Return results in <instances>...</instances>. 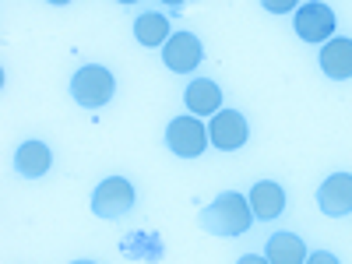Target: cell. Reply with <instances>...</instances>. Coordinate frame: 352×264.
Returning <instances> with one entry per match:
<instances>
[{
    "label": "cell",
    "instance_id": "obj_2",
    "mask_svg": "<svg viewBox=\"0 0 352 264\" xmlns=\"http://www.w3.org/2000/svg\"><path fill=\"white\" fill-rule=\"evenodd\" d=\"M113 92H116V81H113V74H109L106 67H99V64H88V67H81V71L71 78V96H74L78 106H85V109L106 106V102L113 99Z\"/></svg>",
    "mask_w": 352,
    "mask_h": 264
},
{
    "label": "cell",
    "instance_id": "obj_13",
    "mask_svg": "<svg viewBox=\"0 0 352 264\" xmlns=\"http://www.w3.org/2000/svg\"><path fill=\"white\" fill-rule=\"evenodd\" d=\"M268 264H307V247L296 232H275L268 240Z\"/></svg>",
    "mask_w": 352,
    "mask_h": 264
},
{
    "label": "cell",
    "instance_id": "obj_15",
    "mask_svg": "<svg viewBox=\"0 0 352 264\" xmlns=\"http://www.w3.org/2000/svg\"><path fill=\"white\" fill-rule=\"evenodd\" d=\"M307 264H338V257L328 250H317V254H307Z\"/></svg>",
    "mask_w": 352,
    "mask_h": 264
},
{
    "label": "cell",
    "instance_id": "obj_1",
    "mask_svg": "<svg viewBox=\"0 0 352 264\" xmlns=\"http://www.w3.org/2000/svg\"><path fill=\"white\" fill-rule=\"evenodd\" d=\"M254 222V212H250V201L240 197L236 190H226L219 194L208 208L201 212V226L215 232V236H243Z\"/></svg>",
    "mask_w": 352,
    "mask_h": 264
},
{
    "label": "cell",
    "instance_id": "obj_7",
    "mask_svg": "<svg viewBox=\"0 0 352 264\" xmlns=\"http://www.w3.org/2000/svg\"><path fill=\"white\" fill-rule=\"evenodd\" d=\"M201 56H204L201 39H197V36H190V32H176V36H169V43H166V50H162L166 67H169V71H176V74L194 71V67L201 64Z\"/></svg>",
    "mask_w": 352,
    "mask_h": 264
},
{
    "label": "cell",
    "instance_id": "obj_17",
    "mask_svg": "<svg viewBox=\"0 0 352 264\" xmlns=\"http://www.w3.org/2000/svg\"><path fill=\"white\" fill-rule=\"evenodd\" d=\"M74 264H92V261H74Z\"/></svg>",
    "mask_w": 352,
    "mask_h": 264
},
{
    "label": "cell",
    "instance_id": "obj_12",
    "mask_svg": "<svg viewBox=\"0 0 352 264\" xmlns=\"http://www.w3.org/2000/svg\"><path fill=\"white\" fill-rule=\"evenodd\" d=\"M187 106H190V113H194V116H212V113H219V106H222V92H219V85H215V81H208V78L190 81V88H187Z\"/></svg>",
    "mask_w": 352,
    "mask_h": 264
},
{
    "label": "cell",
    "instance_id": "obj_3",
    "mask_svg": "<svg viewBox=\"0 0 352 264\" xmlns=\"http://www.w3.org/2000/svg\"><path fill=\"white\" fill-rule=\"evenodd\" d=\"M131 208H134V187L124 176H109V180H102L92 194V212L99 219H120Z\"/></svg>",
    "mask_w": 352,
    "mask_h": 264
},
{
    "label": "cell",
    "instance_id": "obj_10",
    "mask_svg": "<svg viewBox=\"0 0 352 264\" xmlns=\"http://www.w3.org/2000/svg\"><path fill=\"white\" fill-rule=\"evenodd\" d=\"M320 67H324L328 78L345 81L352 78V39H331L320 50Z\"/></svg>",
    "mask_w": 352,
    "mask_h": 264
},
{
    "label": "cell",
    "instance_id": "obj_5",
    "mask_svg": "<svg viewBox=\"0 0 352 264\" xmlns=\"http://www.w3.org/2000/svg\"><path fill=\"white\" fill-rule=\"evenodd\" d=\"M208 138L215 148L222 152H236L240 144L247 141V120L240 109H219L212 116V127H208Z\"/></svg>",
    "mask_w": 352,
    "mask_h": 264
},
{
    "label": "cell",
    "instance_id": "obj_4",
    "mask_svg": "<svg viewBox=\"0 0 352 264\" xmlns=\"http://www.w3.org/2000/svg\"><path fill=\"white\" fill-rule=\"evenodd\" d=\"M166 144L180 159H197L204 152V144H208V131H204V124L197 116H176L166 127Z\"/></svg>",
    "mask_w": 352,
    "mask_h": 264
},
{
    "label": "cell",
    "instance_id": "obj_8",
    "mask_svg": "<svg viewBox=\"0 0 352 264\" xmlns=\"http://www.w3.org/2000/svg\"><path fill=\"white\" fill-rule=\"evenodd\" d=\"M317 204H320V212L331 215V219L352 212V173L328 176V180L320 184V190H317Z\"/></svg>",
    "mask_w": 352,
    "mask_h": 264
},
{
    "label": "cell",
    "instance_id": "obj_9",
    "mask_svg": "<svg viewBox=\"0 0 352 264\" xmlns=\"http://www.w3.org/2000/svg\"><path fill=\"white\" fill-rule=\"evenodd\" d=\"M250 212L257 215V219H278L282 215V208H285V190L278 187V184H272V180H261L254 190H250Z\"/></svg>",
    "mask_w": 352,
    "mask_h": 264
},
{
    "label": "cell",
    "instance_id": "obj_16",
    "mask_svg": "<svg viewBox=\"0 0 352 264\" xmlns=\"http://www.w3.org/2000/svg\"><path fill=\"white\" fill-rule=\"evenodd\" d=\"M236 264H268V257H257V254H247V257H240Z\"/></svg>",
    "mask_w": 352,
    "mask_h": 264
},
{
    "label": "cell",
    "instance_id": "obj_14",
    "mask_svg": "<svg viewBox=\"0 0 352 264\" xmlns=\"http://www.w3.org/2000/svg\"><path fill=\"white\" fill-rule=\"evenodd\" d=\"M134 36H138L141 46L169 43V21H166V14H159V11H144V14L134 21Z\"/></svg>",
    "mask_w": 352,
    "mask_h": 264
},
{
    "label": "cell",
    "instance_id": "obj_11",
    "mask_svg": "<svg viewBox=\"0 0 352 264\" xmlns=\"http://www.w3.org/2000/svg\"><path fill=\"white\" fill-rule=\"evenodd\" d=\"M50 162H53V155H50V148H46L43 141H25L21 148L14 152V169H18L21 176H28V180L43 176V173L50 169Z\"/></svg>",
    "mask_w": 352,
    "mask_h": 264
},
{
    "label": "cell",
    "instance_id": "obj_6",
    "mask_svg": "<svg viewBox=\"0 0 352 264\" xmlns=\"http://www.w3.org/2000/svg\"><path fill=\"white\" fill-rule=\"evenodd\" d=\"M331 32H335V14L328 4H317L314 0V4H303L296 11V36L303 43H324V39H331Z\"/></svg>",
    "mask_w": 352,
    "mask_h": 264
}]
</instances>
